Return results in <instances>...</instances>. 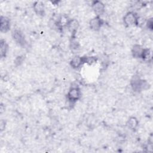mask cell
<instances>
[{"instance_id": "obj_1", "label": "cell", "mask_w": 153, "mask_h": 153, "mask_svg": "<svg viewBox=\"0 0 153 153\" xmlns=\"http://www.w3.org/2000/svg\"><path fill=\"white\" fill-rule=\"evenodd\" d=\"M130 83L132 89L135 91H140L149 87V84L146 81L141 79L139 76H133Z\"/></svg>"}, {"instance_id": "obj_2", "label": "cell", "mask_w": 153, "mask_h": 153, "mask_svg": "<svg viewBox=\"0 0 153 153\" xmlns=\"http://www.w3.org/2000/svg\"><path fill=\"white\" fill-rule=\"evenodd\" d=\"M81 96L79 88L78 86H72L67 94V98L71 103H75L80 99Z\"/></svg>"}, {"instance_id": "obj_3", "label": "cell", "mask_w": 153, "mask_h": 153, "mask_svg": "<svg viewBox=\"0 0 153 153\" xmlns=\"http://www.w3.org/2000/svg\"><path fill=\"white\" fill-rule=\"evenodd\" d=\"M137 16L133 11L128 12L123 17V22L126 26H131L136 25Z\"/></svg>"}, {"instance_id": "obj_4", "label": "cell", "mask_w": 153, "mask_h": 153, "mask_svg": "<svg viewBox=\"0 0 153 153\" xmlns=\"http://www.w3.org/2000/svg\"><path fill=\"white\" fill-rule=\"evenodd\" d=\"M91 7L94 12V13L97 15V16H99L103 14L105 10V6L104 4L99 1H94L92 2Z\"/></svg>"}, {"instance_id": "obj_5", "label": "cell", "mask_w": 153, "mask_h": 153, "mask_svg": "<svg viewBox=\"0 0 153 153\" xmlns=\"http://www.w3.org/2000/svg\"><path fill=\"white\" fill-rule=\"evenodd\" d=\"M103 25V20L99 16L92 18L89 22V26L91 29L93 30H99Z\"/></svg>"}, {"instance_id": "obj_6", "label": "cell", "mask_w": 153, "mask_h": 153, "mask_svg": "<svg viewBox=\"0 0 153 153\" xmlns=\"http://www.w3.org/2000/svg\"><path fill=\"white\" fill-rule=\"evenodd\" d=\"M10 19L5 16H2L1 17V23H0L1 32L3 33H6L10 30Z\"/></svg>"}, {"instance_id": "obj_7", "label": "cell", "mask_w": 153, "mask_h": 153, "mask_svg": "<svg viewBox=\"0 0 153 153\" xmlns=\"http://www.w3.org/2000/svg\"><path fill=\"white\" fill-rule=\"evenodd\" d=\"M33 8L35 13L39 16H43L45 13V6L42 1L35 2L33 5Z\"/></svg>"}, {"instance_id": "obj_8", "label": "cell", "mask_w": 153, "mask_h": 153, "mask_svg": "<svg viewBox=\"0 0 153 153\" xmlns=\"http://www.w3.org/2000/svg\"><path fill=\"white\" fill-rule=\"evenodd\" d=\"M83 63V57L78 56H74L70 62V65L74 69H78L80 68Z\"/></svg>"}, {"instance_id": "obj_9", "label": "cell", "mask_w": 153, "mask_h": 153, "mask_svg": "<svg viewBox=\"0 0 153 153\" xmlns=\"http://www.w3.org/2000/svg\"><path fill=\"white\" fill-rule=\"evenodd\" d=\"M66 26L68 30L72 33H74L79 27V23L75 19H71L67 22Z\"/></svg>"}, {"instance_id": "obj_10", "label": "cell", "mask_w": 153, "mask_h": 153, "mask_svg": "<svg viewBox=\"0 0 153 153\" xmlns=\"http://www.w3.org/2000/svg\"><path fill=\"white\" fill-rule=\"evenodd\" d=\"M13 37L16 42L20 45H23L25 44V38L22 33L19 30H14L13 33Z\"/></svg>"}, {"instance_id": "obj_11", "label": "cell", "mask_w": 153, "mask_h": 153, "mask_svg": "<svg viewBox=\"0 0 153 153\" xmlns=\"http://www.w3.org/2000/svg\"><path fill=\"white\" fill-rule=\"evenodd\" d=\"M143 49V48H142V47L140 45H134L133 47L132 51H131L133 57H134L136 58H141V55H142Z\"/></svg>"}, {"instance_id": "obj_12", "label": "cell", "mask_w": 153, "mask_h": 153, "mask_svg": "<svg viewBox=\"0 0 153 153\" xmlns=\"http://www.w3.org/2000/svg\"><path fill=\"white\" fill-rule=\"evenodd\" d=\"M138 123L139 122L137 118L134 117H131L128 120L127 122V126L131 130H134L137 127Z\"/></svg>"}, {"instance_id": "obj_13", "label": "cell", "mask_w": 153, "mask_h": 153, "mask_svg": "<svg viewBox=\"0 0 153 153\" xmlns=\"http://www.w3.org/2000/svg\"><path fill=\"white\" fill-rule=\"evenodd\" d=\"M141 58L145 60V61H149L152 59V52L150 49L149 48H143L142 55H141Z\"/></svg>"}, {"instance_id": "obj_14", "label": "cell", "mask_w": 153, "mask_h": 153, "mask_svg": "<svg viewBox=\"0 0 153 153\" xmlns=\"http://www.w3.org/2000/svg\"><path fill=\"white\" fill-rule=\"evenodd\" d=\"M8 50V45L5 40H1L0 43V52L1 57H4L6 56Z\"/></svg>"}, {"instance_id": "obj_15", "label": "cell", "mask_w": 153, "mask_h": 153, "mask_svg": "<svg viewBox=\"0 0 153 153\" xmlns=\"http://www.w3.org/2000/svg\"><path fill=\"white\" fill-rule=\"evenodd\" d=\"M83 57V61L84 63H88V64H92L96 61V58L95 57L93 56H85V57Z\"/></svg>"}, {"instance_id": "obj_16", "label": "cell", "mask_w": 153, "mask_h": 153, "mask_svg": "<svg viewBox=\"0 0 153 153\" xmlns=\"http://www.w3.org/2000/svg\"><path fill=\"white\" fill-rule=\"evenodd\" d=\"M146 23V20L145 19L144 17H137V20H136V25L137 26H142L143 25H144Z\"/></svg>"}, {"instance_id": "obj_17", "label": "cell", "mask_w": 153, "mask_h": 153, "mask_svg": "<svg viewBox=\"0 0 153 153\" xmlns=\"http://www.w3.org/2000/svg\"><path fill=\"white\" fill-rule=\"evenodd\" d=\"M78 46H79V44H78V42H76V41H75V40L72 41L71 47H72V49H74V50L78 49Z\"/></svg>"}, {"instance_id": "obj_18", "label": "cell", "mask_w": 153, "mask_h": 153, "mask_svg": "<svg viewBox=\"0 0 153 153\" xmlns=\"http://www.w3.org/2000/svg\"><path fill=\"white\" fill-rule=\"evenodd\" d=\"M146 26L148 29H149L150 30L152 29V19H148V20H147L146 22Z\"/></svg>"}, {"instance_id": "obj_19", "label": "cell", "mask_w": 153, "mask_h": 153, "mask_svg": "<svg viewBox=\"0 0 153 153\" xmlns=\"http://www.w3.org/2000/svg\"><path fill=\"white\" fill-rule=\"evenodd\" d=\"M0 128H1V131H2L5 128V121H3V120H1V121Z\"/></svg>"}]
</instances>
